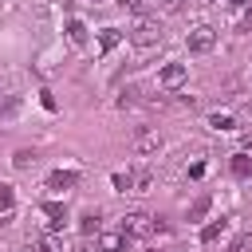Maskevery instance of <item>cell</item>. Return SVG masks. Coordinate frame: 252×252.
Here are the masks:
<instances>
[{"label": "cell", "instance_id": "1", "mask_svg": "<svg viewBox=\"0 0 252 252\" xmlns=\"http://www.w3.org/2000/svg\"><path fill=\"white\" fill-rule=\"evenodd\" d=\"M130 39H134L138 47H150V43H158V39H161V24H158V20H150V16H142V20L130 28Z\"/></svg>", "mask_w": 252, "mask_h": 252}, {"label": "cell", "instance_id": "2", "mask_svg": "<svg viewBox=\"0 0 252 252\" xmlns=\"http://www.w3.org/2000/svg\"><path fill=\"white\" fill-rule=\"evenodd\" d=\"M158 224H154V217H146V213H126L122 217V232L126 236H150Z\"/></svg>", "mask_w": 252, "mask_h": 252}, {"label": "cell", "instance_id": "3", "mask_svg": "<svg viewBox=\"0 0 252 252\" xmlns=\"http://www.w3.org/2000/svg\"><path fill=\"white\" fill-rule=\"evenodd\" d=\"M185 43H189V51H197V55H201V51H213V43H217V32H213L209 24H197V28L189 32V39H185Z\"/></svg>", "mask_w": 252, "mask_h": 252}, {"label": "cell", "instance_id": "4", "mask_svg": "<svg viewBox=\"0 0 252 252\" xmlns=\"http://www.w3.org/2000/svg\"><path fill=\"white\" fill-rule=\"evenodd\" d=\"M158 146H161V134H158V130H138V134H134V154H138V158L158 154Z\"/></svg>", "mask_w": 252, "mask_h": 252}, {"label": "cell", "instance_id": "5", "mask_svg": "<svg viewBox=\"0 0 252 252\" xmlns=\"http://www.w3.org/2000/svg\"><path fill=\"white\" fill-rule=\"evenodd\" d=\"M130 240L134 236H126V232H102L98 236V248L102 252H130Z\"/></svg>", "mask_w": 252, "mask_h": 252}, {"label": "cell", "instance_id": "6", "mask_svg": "<svg viewBox=\"0 0 252 252\" xmlns=\"http://www.w3.org/2000/svg\"><path fill=\"white\" fill-rule=\"evenodd\" d=\"M75 185H79L75 169H51L47 173V189H75Z\"/></svg>", "mask_w": 252, "mask_h": 252}, {"label": "cell", "instance_id": "7", "mask_svg": "<svg viewBox=\"0 0 252 252\" xmlns=\"http://www.w3.org/2000/svg\"><path fill=\"white\" fill-rule=\"evenodd\" d=\"M185 75H189V71H185V63H169V67H161V75H158V79H161V87H181V83H185Z\"/></svg>", "mask_w": 252, "mask_h": 252}, {"label": "cell", "instance_id": "8", "mask_svg": "<svg viewBox=\"0 0 252 252\" xmlns=\"http://www.w3.org/2000/svg\"><path fill=\"white\" fill-rule=\"evenodd\" d=\"M39 213L47 217V224H51V228H63V220H67V209H63L59 201H43V205H39Z\"/></svg>", "mask_w": 252, "mask_h": 252}, {"label": "cell", "instance_id": "9", "mask_svg": "<svg viewBox=\"0 0 252 252\" xmlns=\"http://www.w3.org/2000/svg\"><path fill=\"white\" fill-rule=\"evenodd\" d=\"M67 39H71L75 47L87 43V28H83V20H67Z\"/></svg>", "mask_w": 252, "mask_h": 252}, {"label": "cell", "instance_id": "10", "mask_svg": "<svg viewBox=\"0 0 252 252\" xmlns=\"http://www.w3.org/2000/svg\"><path fill=\"white\" fill-rule=\"evenodd\" d=\"M28 252H63V244L55 236H43V240H28Z\"/></svg>", "mask_w": 252, "mask_h": 252}, {"label": "cell", "instance_id": "11", "mask_svg": "<svg viewBox=\"0 0 252 252\" xmlns=\"http://www.w3.org/2000/svg\"><path fill=\"white\" fill-rule=\"evenodd\" d=\"M118 39H122V32H118V28H102L98 47H102V51H114V47H118Z\"/></svg>", "mask_w": 252, "mask_h": 252}, {"label": "cell", "instance_id": "12", "mask_svg": "<svg viewBox=\"0 0 252 252\" xmlns=\"http://www.w3.org/2000/svg\"><path fill=\"white\" fill-rule=\"evenodd\" d=\"M232 173H236V177H252V158H248V154H236V158H232Z\"/></svg>", "mask_w": 252, "mask_h": 252}, {"label": "cell", "instance_id": "13", "mask_svg": "<svg viewBox=\"0 0 252 252\" xmlns=\"http://www.w3.org/2000/svg\"><path fill=\"white\" fill-rule=\"evenodd\" d=\"M79 228H83L87 236H91V232H98V209H87V213H83V220H79Z\"/></svg>", "mask_w": 252, "mask_h": 252}, {"label": "cell", "instance_id": "14", "mask_svg": "<svg viewBox=\"0 0 252 252\" xmlns=\"http://www.w3.org/2000/svg\"><path fill=\"white\" fill-rule=\"evenodd\" d=\"M220 232H224V220H213V224H205V228H201V244H213Z\"/></svg>", "mask_w": 252, "mask_h": 252}, {"label": "cell", "instance_id": "15", "mask_svg": "<svg viewBox=\"0 0 252 252\" xmlns=\"http://www.w3.org/2000/svg\"><path fill=\"white\" fill-rule=\"evenodd\" d=\"M209 205H213V201H209V197H197V201H193V205H189V220H201V217H205V213H209Z\"/></svg>", "mask_w": 252, "mask_h": 252}, {"label": "cell", "instance_id": "16", "mask_svg": "<svg viewBox=\"0 0 252 252\" xmlns=\"http://www.w3.org/2000/svg\"><path fill=\"white\" fill-rule=\"evenodd\" d=\"M209 126H213V130H236L232 114H213V118H209Z\"/></svg>", "mask_w": 252, "mask_h": 252}, {"label": "cell", "instance_id": "17", "mask_svg": "<svg viewBox=\"0 0 252 252\" xmlns=\"http://www.w3.org/2000/svg\"><path fill=\"white\" fill-rule=\"evenodd\" d=\"M228 252H252V232H240V236L228 244Z\"/></svg>", "mask_w": 252, "mask_h": 252}, {"label": "cell", "instance_id": "18", "mask_svg": "<svg viewBox=\"0 0 252 252\" xmlns=\"http://www.w3.org/2000/svg\"><path fill=\"white\" fill-rule=\"evenodd\" d=\"M130 185H134V177H130V173H114V189H118V193H126Z\"/></svg>", "mask_w": 252, "mask_h": 252}, {"label": "cell", "instance_id": "19", "mask_svg": "<svg viewBox=\"0 0 252 252\" xmlns=\"http://www.w3.org/2000/svg\"><path fill=\"white\" fill-rule=\"evenodd\" d=\"M32 158H35V154H32V150H20V154H16V158H12V161H16V169H28V161H32Z\"/></svg>", "mask_w": 252, "mask_h": 252}, {"label": "cell", "instance_id": "20", "mask_svg": "<svg viewBox=\"0 0 252 252\" xmlns=\"http://www.w3.org/2000/svg\"><path fill=\"white\" fill-rule=\"evenodd\" d=\"M12 197H16L12 185H0V209H12Z\"/></svg>", "mask_w": 252, "mask_h": 252}, {"label": "cell", "instance_id": "21", "mask_svg": "<svg viewBox=\"0 0 252 252\" xmlns=\"http://www.w3.org/2000/svg\"><path fill=\"white\" fill-rule=\"evenodd\" d=\"M146 189H150V173H138L134 177V193H146Z\"/></svg>", "mask_w": 252, "mask_h": 252}, {"label": "cell", "instance_id": "22", "mask_svg": "<svg viewBox=\"0 0 252 252\" xmlns=\"http://www.w3.org/2000/svg\"><path fill=\"white\" fill-rule=\"evenodd\" d=\"M236 28H240V32H252V8L240 16V24H236Z\"/></svg>", "mask_w": 252, "mask_h": 252}, {"label": "cell", "instance_id": "23", "mask_svg": "<svg viewBox=\"0 0 252 252\" xmlns=\"http://www.w3.org/2000/svg\"><path fill=\"white\" fill-rule=\"evenodd\" d=\"M118 4H122V8H130V12H142V4H146V0H118Z\"/></svg>", "mask_w": 252, "mask_h": 252}, {"label": "cell", "instance_id": "24", "mask_svg": "<svg viewBox=\"0 0 252 252\" xmlns=\"http://www.w3.org/2000/svg\"><path fill=\"white\" fill-rule=\"evenodd\" d=\"M181 4H185V0H161V8H165V12H181Z\"/></svg>", "mask_w": 252, "mask_h": 252}, {"label": "cell", "instance_id": "25", "mask_svg": "<svg viewBox=\"0 0 252 252\" xmlns=\"http://www.w3.org/2000/svg\"><path fill=\"white\" fill-rule=\"evenodd\" d=\"M228 4H232V8H244V4H252V0H228Z\"/></svg>", "mask_w": 252, "mask_h": 252}]
</instances>
